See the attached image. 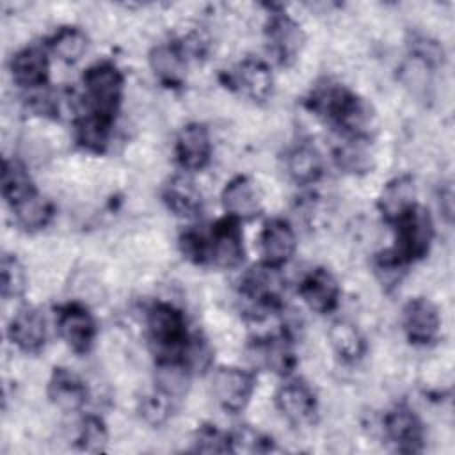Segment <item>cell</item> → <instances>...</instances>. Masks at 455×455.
Here are the masks:
<instances>
[{"mask_svg": "<svg viewBox=\"0 0 455 455\" xmlns=\"http://www.w3.org/2000/svg\"><path fill=\"white\" fill-rule=\"evenodd\" d=\"M107 439H108V434H107L105 423L100 418L87 416L82 421L78 439H76L80 450L89 451V453H98L105 448Z\"/></svg>", "mask_w": 455, "mask_h": 455, "instance_id": "4dcf8cb0", "label": "cell"}, {"mask_svg": "<svg viewBox=\"0 0 455 455\" xmlns=\"http://www.w3.org/2000/svg\"><path fill=\"white\" fill-rule=\"evenodd\" d=\"M439 206L444 212V217L450 220L453 215V192L451 187L448 185L444 190H441V199H439Z\"/></svg>", "mask_w": 455, "mask_h": 455, "instance_id": "f35d334b", "label": "cell"}, {"mask_svg": "<svg viewBox=\"0 0 455 455\" xmlns=\"http://www.w3.org/2000/svg\"><path fill=\"white\" fill-rule=\"evenodd\" d=\"M267 37L270 50L283 62H290L304 46L302 28L286 14H275L270 18Z\"/></svg>", "mask_w": 455, "mask_h": 455, "instance_id": "9a60e30c", "label": "cell"}, {"mask_svg": "<svg viewBox=\"0 0 455 455\" xmlns=\"http://www.w3.org/2000/svg\"><path fill=\"white\" fill-rule=\"evenodd\" d=\"M169 400L165 395L146 396L140 403V414L149 423H162L169 416Z\"/></svg>", "mask_w": 455, "mask_h": 455, "instance_id": "74e56055", "label": "cell"}, {"mask_svg": "<svg viewBox=\"0 0 455 455\" xmlns=\"http://www.w3.org/2000/svg\"><path fill=\"white\" fill-rule=\"evenodd\" d=\"M34 192L36 188L25 167L14 160H5L2 171V194L9 201V204H16L18 201L25 199Z\"/></svg>", "mask_w": 455, "mask_h": 455, "instance_id": "f1b7e54d", "label": "cell"}, {"mask_svg": "<svg viewBox=\"0 0 455 455\" xmlns=\"http://www.w3.org/2000/svg\"><path fill=\"white\" fill-rule=\"evenodd\" d=\"M208 261L235 268L243 261L242 231L235 220H220L208 235Z\"/></svg>", "mask_w": 455, "mask_h": 455, "instance_id": "5b68a950", "label": "cell"}, {"mask_svg": "<svg viewBox=\"0 0 455 455\" xmlns=\"http://www.w3.org/2000/svg\"><path fill=\"white\" fill-rule=\"evenodd\" d=\"M384 432L398 451L414 453L421 450L423 427L418 416L407 407H396L384 418Z\"/></svg>", "mask_w": 455, "mask_h": 455, "instance_id": "8992f818", "label": "cell"}, {"mask_svg": "<svg viewBox=\"0 0 455 455\" xmlns=\"http://www.w3.org/2000/svg\"><path fill=\"white\" fill-rule=\"evenodd\" d=\"M370 155L361 146H345L338 151V164L339 167L357 172L366 171L370 165Z\"/></svg>", "mask_w": 455, "mask_h": 455, "instance_id": "8d00e7d4", "label": "cell"}, {"mask_svg": "<svg viewBox=\"0 0 455 455\" xmlns=\"http://www.w3.org/2000/svg\"><path fill=\"white\" fill-rule=\"evenodd\" d=\"M25 290V270L21 263L5 254L2 258V295L4 299H16Z\"/></svg>", "mask_w": 455, "mask_h": 455, "instance_id": "d6a6232c", "label": "cell"}, {"mask_svg": "<svg viewBox=\"0 0 455 455\" xmlns=\"http://www.w3.org/2000/svg\"><path fill=\"white\" fill-rule=\"evenodd\" d=\"M405 258L396 251H386L375 259V274L386 288H393L402 281L405 270Z\"/></svg>", "mask_w": 455, "mask_h": 455, "instance_id": "1f68e13d", "label": "cell"}, {"mask_svg": "<svg viewBox=\"0 0 455 455\" xmlns=\"http://www.w3.org/2000/svg\"><path fill=\"white\" fill-rule=\"evenodd\" d=\"M55 55L64 62H76L87 48V37L80 28L64 27L55 32L50 41Z\"/></svg>", "mask_w": 455, "mask_h": 455, "instance_id": "f546056e", "label": "cell"}, {"mask_svg": "<svg viewBox=\"0 0 455 455\" xmlns=\"http://www.w3.org/2000/svg\"><path fill=\"white\" fill-rule=\"evenodd\" d=\"M231 82L235 87L249 96L254 101H263L270 96L274 87V78L270 68L259 59H245L242 60L231 75Z\"/></svg>", "mask_w": 455, "mask_h": 455, "instance_id": "5bb4252c", "label": "cell"}, {"mask_svg": "<svg viewBox=\"0 0 455 455\" xmlns=\"http://www.w3.org/2000/svg\"><path fill=\"white\" fill-rule=\"evenodd\" d=\"M286 169L290 178L299 185L313 183L322 174V156L311 144L295 146L286 156Z\"/></svg>", "mask_w": 455, "mask_h": 455, "instance_id": "cb8c5ba5", "label": "cell"}, {"mask_svg": "<svg viewBox=\"0 0 455 455\" xmlns=\"http://www.w3.org/2000/svg\"><path fill=\"white\" fill-rule=\"evenodd\" d=\"M327 338L331 348L347 363H354L364 354V338L359 329L348 320L334 322L329 329Z\"/></svg>", "mask_w": 455, "mask_h": 455, "instance_id": "d4e9b609", "label": "cell"}, {"mask_svg": "<svg viewBox=\"0 0 455 455\" xmlns=\"http://www.w3.org/2000/svg\"><path fill=\"white\" fill-rule=\"evenodd\" d=\"M212 155V140L208 130L199 124L192 123L181 128L176 139V156L181 167L188 171L203 169Z\"/></svg>", "mask_w": 455, "mask_h": 455, "instance_id": "7c38bea8", "label": "cell"}, {"mask_svg": "<svg viewBox=\"0 0 455 455\" xmlns=\"http://www.w3.org/2000/svg\"><path fill=\"white\" fill-rule=\"evenodd\" d=\"M149 66L162 82L176 85L185 78L187 59L180 46L158 44L149 53Z\"/></svg>", "mask_w": 455, "mask_h": 455, "instance_id": "603a6c76", "label": "cell"}, {"mask_svg": "<svg viewBox=\"0 0 455 455\" xmlns=\"http://www.w3.org/2000/svg\"><path fill=\"white\" fill-rule=\"evenodd\" d=\"M110 123H112L110 119H105L89 112L87 116L76 121L75 137L78 144L89 151H101L108 142Z\"/></svg>", "mask_w": 455, "mask_h": 455, "instance_id": "83f0119b", "label": "cell"}, {"mask_svg": "<svg viewBox=\"0 0 455 455\" xmlns=\"http://www.w3.org/2000/svg\"><path fill=\"white\" fill-rule=\"evenodd\" d=\"M222 203L231 217L243 220L256 217L261 210V197L256 185L243 176H238L226 185Z\"/></svg>", "mask_w": 455, "mask_h": 455, "instance_id": "e0dca14e", "label": "cell"}, {"mask_svg": "<svg viewBox=\"0 0 455 455\" xmlns=\"http://www.w3.org/2000/svg\"><path fill=\"white\" fill-rule=\"evenodd\" d=\"M57 329L75 352H87L96 334L92 316L78 304H69L59 311Z\"/></svg>", "mask_w": 455, "mask_h": 455, "instance_id": "30bf717a", "label": "cell"}, {"mask_svg": "<svg viewBox=\"0 0 455 455\" xmlns=\"http://www.w3.org/2000/svg\"><path fill=\"white\" fill-rule=\"evenodd\" d=\"M398 245L396 252L405 259L421 258L432 242L434 224L425 208L414 206L398 222Z\"/></svg>", "mask_w": 455, "mask_h": 455, "instance_id": "3957f363", "label": "cell"}, {"mask_svg": "<svg viewBox=\"0 0 455 455\" xmlns=\"http://www.w3.org/2000/svg\"><path fill=\"white\" fill-rule=\"evenodd\" d=\"M256 366H265L275 373H288L293 366V354L284 338H267L256 341L251 350Z\"/></svg>", "mask_w": 455, "mask_h": 455, "instance_id": "7402d4cb", "label": "cell"}, {"mask_svg": "<svg viewBox=\"0 0 455 455\" xmlns=\"http://www.w3.org/2000/svg\"><path fill=\"white\" fill-rule=\"evenodd\" d=\"M212 391L219 405L229 412L242 411L254 391V379L240 368H219L212 379Z\"/></svg>", "mask_w": 455, "mask_h": 455, "instance_id": "277c9868", "label": "cell"}, {"mask_svg": "<svg viewBox=\"0 0 455 455\" xmlns=\"http://www.w3.org/2000/svg\"><path fill=\"white\" fill-rule=\"evenodd\" d=\"M295 233L293 228L283 219H272L265 224L259 235V251L267 265L279 267L286 263L295 252Z\"/></svg>", "mask_w": 455, "mask_h": 455, "instance_id": "8fae6325", "label": "cell"}, {"mask_svg": "<svg viewBox=\"0 0 455 455\" xmlns=\"http://www.w3.org/2000/svg\"><path fill=\"white\" fill-rule=\"evenodd\" d=\"M300 295L313 311L327 313L338 304L339 286L329 270L316 268L302 279Z\"/></svg>", "mask_w": 455, "mask_h": 455, "instance_id": "2e32d148", "label": "cell"}, {"mask_svg": "<svg viewBox=\"0 0 455 455\" xmlns=\"http://www.w3.org/2000/svg\"><path fill=\"white\" fill-rule=\"evenodd\" d=\"M275 405L279 412L291 425H307L313 423L316 416V400L313 391L299 380L284 384L275 395Z\"/></svg>", "mask_w": 455, "mask_h": 455, "instance_id": "52a82bcc", "label": "cell"}, {"mask_svg": "<svg viewBox=\"0 0 455 455\" xmlns=\"http://www.w3.org/2000/svg\"><path fill=\"white\" fill-rule=\"evenodd\" d=\"M11 341L23 352H39L46 341V322L36 307L20 309L9 325Z\"/></svg>", "mask_w": 455, "mask_h": 455, "instance_id": "4fadbf2b", "label": "cell"}, {"mask_svg": "<svg viewBox=\"0 0 455 455\" xmlns=\"http://www.w3.org/2000/svg\"><path fill=\"white\" fill-rule=\"evenodd\" d=\"M84 85L91 114L112 121L123 94L121 71L110 62H98L85 71Z\"/></svg>", "mask_w": 455, "mask_h": 455, "instance_id": "7a4b0ae2", "label": "cell"}, {"mask_svg": "<svg viewBox=\"0 0 455 455\" xmlns=\"http://www.w3.org/2000/svg\"><path fill=\"white\" fill-rule=\"evenodd\" d=\"M12 212H14L16 222L21 228L34 231L48 224L52 217V204L44 197H41L37 192H34L25 199L18 201L16 204H12Z\"/></svg>", "mask_w": 455, "mask_h": 455, "instance_id": "4316f807", "label": "cell"}, {"mask_svg": "<svg viewBox=\"0 0 455 455\" xmlns=\"http://www.w3.org/2000/svg\"><path fill=\"white\" fill-rule=\"evenodd\" d=\"M283 277L277 267L258 265L242 277V293L258 307H270L281 295Z\"/></svg>", "mask_w": 455, "mask_h": 455, "instance_id": "ba28073f", "label": "cell"}, {"mask_svg": "<svg viewBox=\"0 0 455 455\" xmlns=\"http://www.w3.org/2000/svg\"><path fill=\"white\" fill-rule=\"evenodd\" d=\"M11 71L18 85L28 89L41 87L48 76L46 53L37 46H28L14 55L11 62Z\"/></svg>", "mask_w": 455, "mask_h": 455, "instance_id": "ffe728a7", "label": "cell"}, {"mask_svg": "<svg viewBox=\"0 0 455 455\" xmlns=\"http://www.w3.org/2000/svg\"><path fill=\"white\" fill-rule=\"evenodd\" d=\"M155 379L158 393L172 400L187 393L190 384V370L181 361H160Z\"/></svg>", "mask_w": 455, "mask_h": 455, "instance_id": "484cf974", "label": "cell"}, {"mask_svg": "<svg viewBox=\"0 0 455 455\" xmlns=\"http://www.w3.org/2000/svg\"><path fill=\"white\" fill-rule=\"evenodd\" d=\"M48 396L59 409L71 412L85 403L87 387L73 371L57 368L48 384Z\"/></svg>", "mask_w": 455, "mask_h": 455, "instance_id": "d6986e66", "label": "cell"}, {"mask_svg": "<svg viewBox=\"0 0 455 455\" xmlns=\"http://www.w3.org/2000/svg\"><path fill=\"white\" fill-rule=\"evenodd\" d=\"M148 331L160 361H181L187 343L183 315L171 304L158 302L148 311Z\"/></svg>", "mask_w": 455, "mask_h": 455, "instance_id": "6da1fadb", "label": "cell"}, {"mask_svg": "<svg viewBox=\"0 0 455 455\" xmlns=\"http://www.w3.org/2000/svg\"><path fill=\"white\" fill-rule=\"evenodd\" d=\"M231 451H265L268 448V439L251 427H240L229 434Z\"/></svg>", "mask_w": 455, "mask_h": 455, "instance_id": "d590c367", "label": "cell"}, {"mask_svg": "<svg viewBox=\"0 0 455 455\" xmlns=\"http://www.w3.org/2000/svg\"><path fill=\"white\" fill-rule=\"evenodd\" d=\"M164 201L180 217H194L201 210V192L187 176H174L165 185Z\"/></svg>", "mask_w": 455, "mask_h": 455, "instance_id": "44dd1931", "label": "cell"}, {"mask_svg": "<svg viewBox=\"0 0 455 455\" xmlns=\"http://www.w3.org/2000/svg\"><path fill=\"white\" fill-rule=\"evenodd\" d=\"M439 311L428 299H412L403 309V329L412 343H430L439 332Z\"/></svg>", "mask_w": 455, "mask_h": 455, "instance_id": "9c48e42d", "label": "cell"}, {"mask_svg": "<svg viewBox=\"0 0 455 455\" xmlns=\"http://www.w3.org/2000/svg\"><path fill=\"white\" fill-rule=\"evenodd\" d=\"M414 199H416V187L412 178L400 176L384 187L379 197V208L389 222H398L403 215H407L416 206Z\"/></svg>", "mask_w": 455, "mask_h": 455, "instance_id": "ac0fdd59", "label": "cell"}, {"mask_svg": "<svg viewBox=\"0 0 455 455\" xmlns=\"http://www.w3.org/2000/svg\"><path fill=\"white\" fill-rule=\"evenodd\" d=\"M194 450L203 451V453H226L231 451V443L229 435L219 432L217 428L206 425L203 427L194 441Z\"/></svg>", "mask_w": 455, "mask_h": 455, "instance_id": "e575fe53", "label": "cell"}, {"mask_svg": "<svg viewBox=\"0 0 455 455\" xmlns=\"http://www.w3.org/2000/svg\"><path fill=\"white\" fill-rule=\"evenodd\" d=\"M212 348L210 345L201 339V338H192L187 339L185 348L181 352V363L190 370V371H203L210 366L212 363Z\"/></svg>", "mask_w": 455, "mask_h": 455, "instance_id": "836d02e7", "label": "cell"}]
</instances>
